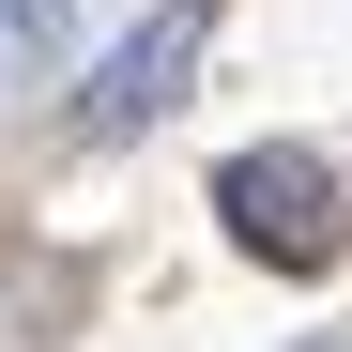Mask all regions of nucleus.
Masks as SVG:
<instances>
[{"instance_id": "nucleus-3", "label": "nucleus", "mask_w": 352, "mask_h": 352, "mask_svg": "<svg viewBox=\"0 0 352 352\" xmlns=\"http://www.w3.org/2000/svg\"><path fill=\"white\" fill-rule=\"evenodd\" d=\"M77 46V0H0V77H46Z\"/></svg>"}, {"instance_id": "nucleus-1", "label": "nucleus", "mask_w": 352, "mask_h": 352, "mask_svg": "<svg viewBox=\"0 0 352 352\" xmlns=\"http://www.w3.org/2000/svg\"><path fill=\"white\" fill-rule=\"evenodd\" d=\"M214 214H230V245H245V261L322 276V261H337V153H322V138L230 153V168H214Z\"/></svg>"}, {"instance_id": "nucleus-2", "label": "nucleus", "mask_w": 352, "mask_h": 352, "mask_svg": "<svg viewBox=\"0 0 352 352\" xmlns=\"http://www.w3.org/2000/svg\"><path fill=\"white\" fill-rule=\"evenodd\" d=\"M199 31H214V0H153V16L107 46V77L77 92V138H153L168 107H184V77H199Z\"/></svg>"}]
</instances>
